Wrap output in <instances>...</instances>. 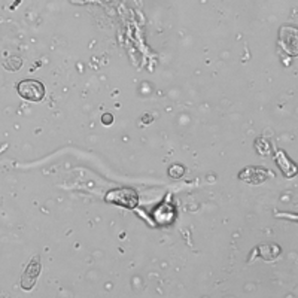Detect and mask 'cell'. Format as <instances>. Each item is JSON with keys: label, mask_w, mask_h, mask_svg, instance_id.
<instances>
[{"label": "cell", "mask_w": 298, "mask_h": 298, "mask_svg": "<svg viewBox=\"0 0 298 298\" xmlns=\"http://www.w3.org/2000/svg\"><path fill=\"white\" fill-rule=\"evenodd\" d=\"M39 272H40V262H39V256H36L32 260V262L27 266V268L22 274V280H21L22 288L30 290L34 285V282L39 276Z\"/></svg>", "instance_id": "3957f363"}, {"label": "cell", "mask_w": 298, "mask_h": 298, "mask_svg": "<svg viewBox=\"0 0 298 298\" xmlns=\"http://www.w3.org/2000/svg\"><path fill=\"white\" fill-rule=\"evenodd\" d=\"M106 200H110L116 204H124L127 208H134L138 203V196L132 190H116V191L110 192L106 197Z\"/></svg>", "instance_id": "7a4b0ae2"}, {"label": "cell", "mask_w": 298, "mask_h": 298, "mask_svg": "<svg viewBox=\"0 0 298 298\" xmlns=\"http://www.w3.org/2000/svg\"><path fill=\"white\" fill-rule=\"evenodd\" d=\"M103 122H104V124H106V122L110 124V122H112V116H110V115H104V116H103Z\"/></svg>", "instance_id": "277c9868"}, {"label": "cell", "mask_w": 298, "mask_h": 298, "mask_svg": "<svg viewBox=\"0 0 298 298\" xmlns=\"http://www.w3.org/2000/svg\"><path fill=\"white\" fill-rule=\"evenodd\" d=\"M16 90H18V94L28 102H40L45 96L44 84L34 79H27V80L20 82Z\"/></svg>", "instance_id": "6da1fadb"}]
</instances>
